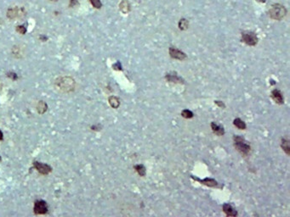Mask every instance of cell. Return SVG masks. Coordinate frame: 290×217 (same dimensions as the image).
<instances>
[{"label":"cell","mask_w":290,"mask_h":217,"mask_svg":"<svg viewBox=\"0 0 290 217\" xmlns=\"http://www.w3.org/2000/svg\"><path fill=\"white\" fill-rule=\"evenodd\" d=\"M272 99L275 100V102H276L277 104H283L284 99H283V97H282V94L281 91L278 90V89H275V90H273L272 93Z\"/></svg>","instance_id":"9c48e42d"},{"label":"cell","mask_w":290,"mask_h":217,"mask_svg":"<svg viewBox=\"0 0 290 217\" xmlns=\"http://www.w3.org/2000/svg\"><path fill=\"white\" fill-rule=\"evenodd\" d=\"M16 32H19L20 34L24 35V34L27 32V28L24 27V26H18V27H16Z\"/></svg>","instance_id":"7402d4cb"},{"label":"cell","mask_w":290,"mask_h":217,"mask_svg":"<svg viewBox=\"0 0 290 217\" xmlns=\"http://www.w3.org/2000/svg\"><path fill=\"white\" fill-rule=\"evenodd\" d=\"M119 7H120V10L123 14L129 13V10H130V5H129V3L128 2L127 0H122L121 4L119 5Z\"/></svg>","instance_id":"7c38bea8"},{"label":"cell","mask_w":290,"mask_h":217,"mask_svg":"<svg viewBox=\"0 0 290 217\" xmlns=\"http://www.w3.org/2000/svg\"><path fill=\"white\" fill-rule=\"evenodd\" d=\"M181 115L184 118H186V119H191V118L193 117L194 115L189 109H184L181 112Z\"/></svg>","instance_id":"ffe728a7"},{"label":"cell","mask_w":290,"mask_h":217,"mask_svg":"<svg viewBox=\"0 0 290 217\" xmlns=\"http://www.w3.org/2000/svg\"><path fill=\"white\" fill-rule=\"evenodd\" d=\"M259 2H261V3H266V0H257Z\"/></svg>","instance_id":"4316f807"},{"label":"cell","mask_w":290,"mask_h":217,"mask_svg":"<svg viewBox=\"0 0 290 217\" xmlns=\"http://www.w3.org/2000/svg\"><path fill=\"white\" fill-rule=\"evenodd\" d=\"M9 77H12L13 80H16L17 79V75L15 73H9Z\"/></svg>","instance_id":"d4e9b609"},{"label":"cell","mask_w":290,"mask_h":217,"mask_svg":"<svg viewBox=\"0 0 290 217\" xmlns=\"http://www.w3.org/2000/svg\"><path fill=\"white\" fill-rule=\"evenodd\" d=\"M0 160H1V157H0Z\"/></svg>","instance_id":"f1b7e54d"},{"label":"cell","mask_w":290,"mask_h":217,"mask_svg":"<svg viewBox=\"0 0 290 217\" xmlns=\"http://www.w3.org/2000/svg\"><path fill=\"white\" fill-rule=\"evenodd\" d=\"M166 79L168 81H171V82H182V79H181L180 77L177 76L176 74H167L166 75Z\"/></svg>","instance_id":"e0dca14e"},{"label":"cell","mask_w":290,"mask_h":217,"mask_svg":"<svg viewBox=\"0 0 290 217\" xmlns=\"http://www.w3.org/2000/svg\"><path fill=\"white\" fill-rule=\"evenodd\" d=\"M55 85L60 91L70 93L74 91L76 83L71 77H60L55 80Z\"/></svg>","instance_id":"6da1fadb"},{"label":"cell","mask_w":290,"mask_h":217,"mask_svg":"<svg viewBox=\"0 0 290 217\" xmlns=\"http://www.w3.org/2000/svg\"><path fill=\"white\" fill-rule=\"evenodd\" d=\"M108 101L110 105L114 108H118L119 107V105H120V100L118 99V98L115 97V96H111L109 98Z\"/></svg>","instance_id":"4fadbf2b"},{"label":"cell","mask_w":290,"mask_h":217,"mask_svg":"<svg viewBox=\"0 0 290 217\" xmlns=\"http://www.w3.org/2000/svg\"><path fill=\"white\" fill-rule=\"evenodd\" d=\"M51 1H58V0H51Z\"/></svg>","instance_id":"83f0119b"},{"label":"cell","mask_w":290,"mask_h":217,"mask_svg":"<svg viewBox=\"0 0 290 217\" xmlns=\"http://www.w3.org/2000/svg\"><path fill=\"white\" fill-rule=\"evenodd\" d=\"M287 14V9L283 5L279 4H274L272 5L271 9L269 10V15L273 20H281L282 19L285 17Z\"/></svg>","instance_id":"7a4b0ae2"},{"label":"cell","mask_w":290,"mask_h":217,"mask_svg":"<svg viewBox=\"0 0 290 217\" xmlns=\"http://www.w3.org/2000/svg\"><path fill=\"white\" fill-rule=\"evenodd\" d=\"M189 27V21L186 20V19H181L180 21H179V28L181 30V31H184V30H186L187 28Z\"/></svg>","instance_id":"ac0fdd59"},{"label":"cell","mask_w":290,"mask_h":217,"mask_svg":"<svg viewBox=\"0 0 290 217\" xmlns=\"http://www.w3.org/2000/svg\"><path fill=\"white\" fill-rule=\"evenodd\" d=\"M233 124H234V126H236L238 129H240V130H245L246 129V124H245V122L243 121H242L241 119L239 118H236L235 119L234 121H233Z\"/></svg>","instance_id":"2e32d148"},{"label":"cell","mask_w":290,"mask_h":217,"mask_svg":"<svg viewBox=\"0 0 290 217\" xmlns=\"http://www.w3.org/2000/svg\"><path fill=\"white\" fill-rule=\"evenodd\" d=\"M242 42L249 46H255L258 42V36L254 32L245 31L242 32Z\"/></svg>","instance_id":"277c9868"},{"label":"cell","mask_w":290,"mask_h":217,"mask_svg":"<svg viewBox=\"0 0 290 217\" xmlns=\"http://www.w3.org/2000/svg\"><path fill=\"white\" fill-rule=\"evenodd\" d=\"M282 148L283 149V151L285 152L288 155L290 154V147H289V142L288 140H287L285 138H282Z\"/></svg>","instance_id":"9a60e30c"},{"label":"cell","mask_w":290,"mask_h":217,"mask_svg":"<svg viewBox=\"0 0 290 217\" xmlns=\"http://www.w3.org/2000/svg\"><path fill=\"white\" fill-rule=\"evenodd\" d=\"M90 3L95 9H100L101 6H102L100 0H90Z\"/></svg>","instance_id":"44dd1931"},{"label":"cell","mask_w":290,"mask_h":217,"mask_svg":"<svg viewBox=\"0 0 290 217\" xmlns=\"http://www.w3.org/2000/svg\"><path fill=\"white\" fill-rule=\"evenodd\" d=\"M33 211L36 215H44L48 212V205L44 200H37L34 203Z\"/></svg>","instance_id":"5b68a950"},{"label":"cell","mask_w":290,"mask_h":217,"mask_svg":"<svg viewBox=\"0 0 290 217\" xmlns=\"http://www.w3.org/2000/svg\"><path fill=\"white\" fill-rule=\"evenodd\" d=\"M135 169L141 176H145V167L143 165H135Z\"/></svg>","instance_id":"d6986e66"},{"label":"cell","mask_w":290,"mask_h":217,"mask_svg":"<svg viewBox=\"0 0 290 217\" xmlns=\"http://www.w3.org/2000/svg\"><path fill=\"white\" fill-rule=\"evenodd\" d=\"M223 211L226 213L227 216H236L237 215V212H236V209L229 203H224Z\"/></svg>","instance_id":"ba28073f"},{"label":"cell","mask_w":290,"mask_h":217,"mask_svg":"<svg viewBox=\"0 0 290 217\" xmlns=\"http://www.w3.org/2000/svg\"><path fill=\"white\" fill-rule=\"evenodd\" d=\"M211 128L213 130V133H215L218 136H223L225 134V130L222 127H220V125L216 124L215 122L211 123Z\"/></svg>","instance_id":"8fae6325"},{"label":"cell","mask_w":290,"mask_h":217,"mask_svg":"<svg viewBox=\"0 0 290 217\" xmlns=\"http://www.w3.org/2000/svg\"><path fill=\"white\" fill-rule=\"evenodd\" d=\"M4 139V135H3V132L0 131V141Z\"/></svg>","instance_id":"484cf974"},{"label":"cell","mask_w":290,"mask_h":217,"mask_svg":"<svg viewBox=\"0 0 290 217\" xmlns=\"http://www.w3.org/2000/svg\"><path fill=\"white\" fill-rule=\"evenodd\" d=\"M169 54L171 56V58L179 60H183L186 58V54L184 52H182L181 50H179L174 47H170L169 48Z\"/></svg>","instance_id":"52a82bcc"},{"label":"cell","mask_w":290,"mask_h":217,"mask_svg":"<svg viewBox=\"0 0 290 217\" xmlns=\"http://www.w3.org/2000/svg\"><path fill=\"white\" fill-rule=\"evenodd\" d=\"M233 140H234V146L237 151H239L241 154H243V155L249 154L251 147L248 143V142L245 141L243 137H242L240 136H234Z\"/></svg>","instance_id":"3957f363"},{"label":"cell","mask_w":290,"mask_h":217,"mask_svg":"<svg viewBox=\"0 0 290 217\" xmlns=\"http://www.w3.org/2000/svg\"><path fill=\"white\" fill-rule=\"evenodd\" d=\"M214 103H215L216 104H218V105H219L220 107H221V108H225V107H226V106H225V104H224V103L221 102V101H218V100H216V101H214Z\"/></svg>","instance_id":"603a6c76"},{"label":"cell","mask_w":290,"mask_h":217,"mask_svg":"<svg viewBox=\"0 0 290 217\" xmlns=\"http://www.w3.org/2000/svg\"><path fill=\"white\" fill-rule=\"evenodd\" d=\"M76 5H78L77 0H71V3H70V7H74L76 6Z\"/></svg>","instance_id":"cb8c5ba5"},{"label":"cell","mask_w":290,"mask_h":217,"mask_svg":"<svg viewBox=\"0 0 290 217\" xmlns=\"http://www.w3.org/2000/svg\"><path fill=\"white\" fill-rule=\"evenodd\" d=\"M33 166L42 175H48L49 173L52 171V168L50 167L49 165L40 163L38 161H34L33 162Z\"/></svg>","instance_id":"8992f818"},{"label":"cell","mask_w":290,"mask_h":217,"mask_svg":"<svg viewBox=\"0 0 290 217\" xmlns=\"http://www.w3.org/2000/svg\"><path fill=\"white\" fill-rule=\"evenodd\" d=\"M47 108H48V105H47V104H46L44 101H39V102H38L37 106V109L38 113L40 114V115L46 112Z\"/></svg>","instance_id":"5bb4252c"},{"label":"cell","mask_w":290,"mask_h":217,"mask_svg":"<svg viewBox=\"0 0 290 217\" xmlns=\"http://www.w3.org/2000/svg\"><path fill=\"white\" fill-rule=\"evenodd\" d=\"M192 178L193 179H195L197 181H200L201 183H203L204 185L206 186H209V187H218V182L215 180H213V179H211V178H205V179H203V180H200L198 178H197V177H194V176H192Z\"/></svg>","instance_id":"30bf717a"}]
</instances>
